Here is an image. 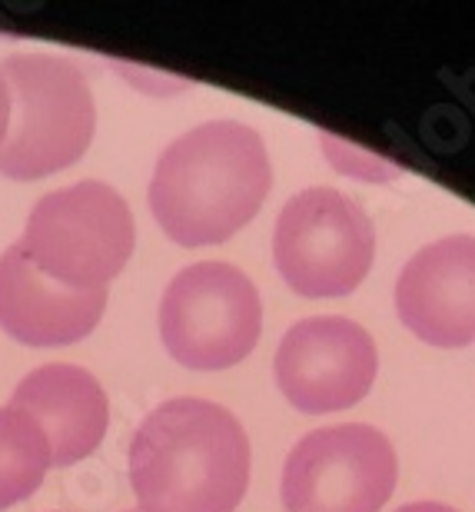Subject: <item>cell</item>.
Listing matches in <instances>:
<instances>
[{
  "label": "cell",
  "instance_id": "6da1fadb",
  "mask_svg": "<svg viewBox=\"0 0 475 512\" xmlns=\"http://www.w3.org/2000/svg\"><path fill=\"white\" fill-rule=\"evenodd\" d=\"M273 187L263 137L236 120H213L173 140L150 180V210L180 247H213L260 213Z\"/></svg>",
  "mask_w": 475,
  "mask_h": 512
},
{
  "label": "cell",
  "instance_id": "7a4b0ae2",
  "mask_svg": "<svg viewBox=\"0 0 475 512\" xmlns=\"http://www.w3.org/2000/svg\"><path fill=\"white\" fill-rule=\"evenodd\" d=\"M130 483L143 512H236L250 486V439L210 399H170L130 443Z\"/></svg>",
  "mask_w": 475,
  "mask_h": 512
},
{
  "label": "cell",
  "instance_id": "3957f363",
  "mask_svg": "<svg viewBox=\"0 0 475 512\" xmlns=\"http://www.w3.org/2000/svg\"><path fill=\"white\" fill-rule=\"evenodd\" d=\"M10 127L0 143V173L40 180L84 157L97 127V107L84 70L47 54L4 60Z\"/></svg>",
  "mask_w": 475,
  "mask_h": 512
},
{
  "label": "cell",
  "instance_id": "277c9868",
  "mask_svg": "<svg viewBox=\"0 0 475 512\" xmlns=\"http://www.w3.org/2000/svg\"><path fill=\"white\" fill-rule=\"evenodd\" d=\"M133 243L127 200L100 180H80L37 200L20 247L40 273L67 290H107L127 266Z\"/></svg>",
  "mask_w": 475,
  "mask_h": 512
},
{
  "label": "cell",
  "instance_id": "5b68a950",
  "mask_svg": "<svg viewBox=\"0 0 475 512\" xmlns=\"http://www.w3.org/2000/svg\"><path fill=\"white\" fill-rule=\"evenodd\" d=\"M263 306L253 280L230 263H193L160 300V340L187 370H230L253 353Z\"/></svg>",
  "mask_w": 475,
  "mask_h": 512
},
{
  "label": "cell",
  "instance_id": "8992f818",
  "mask_svg": "<svg viewBox=\"0 0 475 512\" xmlns=\"http://www.w3.org/2000/svg\"><path fill=\"white\" fill-rule=\"evenodd\" d=\"M376 233L353 197L329 187L296 193L273 233V260L286 286L306 300L349 296L366 280Z\"/></svg>",
  "mask_w": 475,
  "mask_h": 512
},
{
  "label": "cell",
  "instance_id": "52a82bcc",
  "mask_svg": "<svg viewBox=\"0 0 475 512\" xmlns=\"http://www.w3.org/2000/svg\"><path fill=\"white\" fill-rule=\"evenodd\" d=\"M396 449L379 429L343 423L299 439L283 466L286 512H379L396 489Z\"/></svg>",
  "mask_w": 475,
  "mask_h": 512
},
{
  "label": "cell",
  "instance_id": "ba28073f",
  "mask_svg": "<svg viewBox=\"0 0 475 512\" xmlns=\"http://www.w3.org/2000/svg\"><path fill=\"white\" fill-rule=\"evenodd\" d=\"M379 353L346 316H309L289 326L276 350V383L299 413H339L376 383Z\"/></svg>",
  "mask_w": 475,
  "mask_h": 512
},
{
  "label": "cell",
  "instance_id": "9c48e42d",
  "mask_svg": "<svg viewBox=\"0 0 475 512\" xmlns=\"http://www.w3.org/2000/svg\"><path fill=\"white\" fill-rule=\"evenodd\" d=\"M396 313L439 350L475 343V237L459 233L412 256L396 280Z\"/></svg>",
  "mask_w": 475,
  "mask_h": 512
},
{
  "label": "cell",
  "instance_id": "30bf717a",
  "mask_svg": "<svg viewBox=\"0 0 475 512\" xmlns=\"http://www.w3.org/2000/svg\"><path fill=\"white\" fill-rule=\"evenodd\" d=\"M107 290H67L40 273L20 243L0 256V330L27 346H70L94 333Z\"/></svg>",
  "mask_w": 475,
  "mask_h": 512
},
{
  "label": "cell",
  "instance_id": "8fae6325",
  "mask_svg": "<svg viewBox=\"0 0 475 512\" xmlns=\"http://www.w3.org/2000/svg\"><path fill=\"white\" fill-rule=\"evenodd\" d=\"M10 406L44 429L50 466H74L103 443L110 406L103 386L80 366L47 363L27 373L10 396Z\"/></svg>",
  "mask_w": 475,
  "mask_h": 512
},
{
  "label": "cell",
  "instance_id": "7c38bea8",
  "mask_svg": "<svg viewBox=\"0 0 475 512\" xmlns=\"http://www.w3.org/2000/svg\"><path fill=\"white\" fill-rule=\"evenodd\" d=\"M50 443L34 419L14 406L0 409V512L24 503L44 483Z\"/></svg>",
  "mask_w": 475,
  "mask_h": 512
},
{
  "label": "cell",
  "instance_id": "4fadbf2b",
  "mask_svg": "<svg viewBox=\"0 0 475 512\" xmlns=\"http://www.w3.org/2000/svg\"><path fill=\"white\" fill-rule=\"evenodd\" d=\"M7 127H10V90L4 74H0V143L7 137Z\"/></svg>",
  "mask_w": 475,
  "mask_h": 512
},
{
  "label": "cell",
  "instance_id": "5bb4252c",
  "mask_svg": "<svg viewBox=\"0 0 475 512\" xmlns=\"http://www.w3.org/2000/svg\"><path fill=\"white\" fill-rule=\"evenodd\" d=\"M399 512H456V509L442 506V503H409V506H402Z\"/></svg>",
  "mask_w": 475,
  "mask_h": 512
},
{
  "label": "cell",
  "instance_id": "9a60e30c",
  "mask_svg": "<svg viewBox=\"0 0 475 512\" xmlns=\"http://www.w3.org/2000/svg\"><path fill=\"white\" fill-rule=\"evenodd\" d=\"M130 512H143V509H130Z\"/></svg>",
  "mask_w": 475,
  "mask_h": 512
}]
</instances>
